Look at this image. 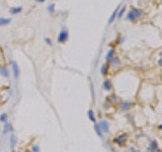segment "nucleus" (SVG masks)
Returning <instances> with one entry per match:
<instances>
[{
  "instance_id": "8",
  "label": "nucleus",
  "mask_w": 162,
  "mask_h": 152,
  "mask_svg": "<svg viewBox=\"0 0 162 152\" xmlns=\"http://www.w3.org/2000/svg\"><path fill=\"white\" fill-rule=\"evenodd\" d=\"M12 131H13V127H12L11 123H9V122L5 123L3 126V132H2L3 135H7L8 133H11Z\"/></svg>"
},
{
  "instance_id": "7",
  "label": "nucleus",
  "mask_w": 162,
  "mask_h": 152,
  "mask_svg": "<svg viewBox=\"0 0 162 152\" xmlns=\"http://www.w3.org/2000/svg\"><path fill=\"white\" fill-rule=\"evenodd\" d=\"M133 105H134V104H133L132 102H123V103H121V105H120V110H121L122 112H128V111H130V108H131Z\"/></svg>"
},
{
  "instance_id": "27",
  "label": "nucleus",
  "mask_w": 162,
  "mask_h": 152,
  "mask_svg": "<svg viewBox=\"0 0 162 152\" xmlns=\"http://www.w3.org/2000/svg\"><path fill=\"white\" fill-rule=\"evenodd\" d=\"M130 150L132 152H141L140 150H137V149H135L134 147H130Z\"/></svg>"
},
{
  "instance_id": "1",
  "label": "nucleus",
  "mask_w": 162,
  "mask_h": 152,
  "mask_svg": "<svg viewBox=\"0 0 162 152\" xmlns=\"http://www.w3.org/2000/svg\"><path fill=\"white\" fill-rule=\"evenodd\" d=\"M142 15V11L138 9V8H133L131 11L129 12V14H128L127 18L130 20V21H135L138 17H140Z\"/></svg>"
},
{
  "instance_id": "3",
  "label": "nucleus",
  "mask_w": 162,
  "mask_h": 152,
  "mask_svg": "<svg viewBox=\"0 0 162 152\" xmlns=\"http://www.w3.org/2000/svg\"><path fill=\"white\" fill-rule=\"evenodd\" d=\"M127 139H128V135L126 133H123V134H120L116 137V139H115V142H116L117 145H120V146H124L126 144V142H127Z\"/></svg>"
},
{
  "instance_id": "23",
  "label": "nucleus",
  "mask_w": 162,
  "mask_h": 152,
  "mask_svg": "<svg viewBox=\"0 0 162 152\" xmlns=\"http://www.w3.org/2000/svg\"><path fill=\"white\" fill-rule=\"evenodd\" d=\"M48 11L51 12V13H53V12L55 11V4H54V3H52V4L49 5V7H48Z\"/></svg>"
},
{
  "instance_id": "10",
  "label": "nucleus",
  "mask_w": 162,
  "mask_h": 152,
  "mask_svg": "<svg viewBox=\"0 0 162 152\" xmlns=\"http://www.w3.org/2000/svg\"><path fill=\"white\" fill-rule=\"evenodd\" d=\"M9 142H10V148L13 149V148L15 147L16 143H17V137H16L14 134H11V135L9 136Z\"/></svg>"
},
{
  "instance_id": "21",
  "label": "nucleus",
  "mask_w": 162,
  "mask_h": 152,
  "mask_svg": "<svg viewBox=\"0 0 162 152\" xmlns=\"http://www.w3.org/2000/svg\"><path fill=\"white\" fill-rule=\"evenodd\" d=\"M9 23H10V18H3V17L0 18V26L6 25V24H9Z\"/></svg>"
},
{
  "instance_id": "25",
  "label": "nucleus",
  "mask_w": 162,
  "mask_h": 152,
  "mask_svg": "<svg viewBox=\"0 0 162 152\" xmlns=\"http://www.w3.org/2000/svg\"><path fill=\"white\" fill-rule=\"evenodd\" d=\"M45 42H46V44H47V45H49L50 47H51V46H53V43H52V40H51L50 38H48V37H46V38H45Z\"/></svg>"
},
{
  "instance_id": "20",
  "label": "nucleus",
  "mask_w": 162,
  "mask_h": 152,
  "mask_svg": "<svg viewBox=\"0 0 162 152\" xmlns=\"http://www.w3.org/2000/svg\"><path fill=\"white\" fill-rule=\"evenodd\" d=\"M117 11H119V7H117L116 10L113 12V14L111 15V17H109V19H108V23H109V24H112V23H113V21L115 20V18H116V14H117Z\"/></svg>"
},
{
  "instance_id": "12",
  "label": "nucleus",
  "mask_w": 162,
  "mask_h": 152,
  "mask_svg": "<svg viewBox=\"0 0 162 152\" xmlns=\"http://www.w3.org/2000/svg\"><path fill=\"white\" fill-rule=\"evenodd\" d=\"M0 75L4 78H8L9 77V71L6 67H0Z\"/></svg>"
},
{
  "instance_id": "6",
  "label": "nucleus",
  "mask_w": 162,
  "mask_h": 152,
  "mask_svg": "<svg viewBox=\"0 0 162 152\" xmlns=\"http://www.w3.org/2000/svg\"><path fill=\"white\" fill-rule=\"evenodd\" d=\"M98 125H99V127L101 129V132H102V133L107 134V133L109 132V124H108L107 121L102 120V121H100V122L98 123Z\"/></svg>"
},
{
  "instance_id": "28",
  "label": "nucleus",
  "mask_w": 162,
  "mask_h": 152,
  "mask_svg": "<svg viewBox=\"0 0 162 152\" xmlns=\"http://www.w3.org/2000/svg\"><path fill=\"white\" fill-rule=\"evenodd\" d=\"M109 103H104V108H108L109 107V105H108Z\"/></svg>"
},
{
  "instance_id": "4",
  "label": "nucleus",
  "mask_w": 162,
  "mask_h": 152,
  "mask_svg": "<svg viewBox=\"0 0 162 152\" xmlns=\"http://www.w3.org/2000/svg\"><path fill=\"white\" fill-rule=\"evenodd\" d=\"M11 67L12 71H13V76L15 79H18L19 75H20V69H19V66L18 64L15 62V61H11Z\"/></svg>"
},
{
  "instance_id": "11",
  "label": "nucleus",
  "mask_w": 162,
  "mask_h": 152,
  "mask_svg": "<svg viewBox=\"0 0 162 152\" xmlns=\"http://www.w3.org/2000/svg\"><path fill=\"white\" fill-rule=\"evenodd\" d=\"M94 131L96 133V135L99 137V138H102L104 137V133L101 132V129L99 127V125L97 123H94Z\"/></svg>"
},
{
  "instance_id": "22",
  "label": "nucleus",
  "mask_w": 162,
  "mask_h": 152,
  "mask_svg": "<svg viewBox=\"0 0 162 152\" xmlns=\"http://www.w3.org/2000/svg\"><path fill=\"white\" fill-rule=\"evenodd\" d=\"M40 146H39V144H34L33 146H32V152H40Z\"/></svg>"
},
{
  "instance_id": "26",
  "label": "nucleus",
  "mask_w": 162,
  "mask_h": 152,
  "mask_svg": "<svg viewBox=\"0 0 162 152\" xmlns=\"http://www.w3.org/2000/svg\"><path fill=\"white\" fill-rule=\"evenodd\" d=\"M90 89H91V95H92V98H94L95 94H94V88H93V84L90 85Z\"/></svg>"
},
{
  "instance_id": "16",
  "label": "nucleus",
  "mask_w": 162,
  "mask_h": 152,
  "mask_svg": "<svg viewBox=\"0 0 162 152\" xmlns=\"http://www.w3.org/2000/svg\"><path fill=\"white\" fill-rule=\"evenodd\" d=\"M0 122L3 123V124H5V123L8 122V114L7 113H2L0 115Z\"/></svg>"
},
{
  "instance_id": "29",
  "label": "nucleus",
  "mask_w": 162,
  "mask_h": 152,
  "mask_svg": "<svg viewBox=\"0 0 162 152\" xmlns=\"http://www.w3.org/2000/svg\"><path fill=\"white\" fill-rule=\"evenodd\" d=\"M161 62H162V60L161 59H159V60H158V64H159V65H161Z\"/></svg>"
},
{
  "instance_id": "18",
  "label": "nucleus",
  "mask_w": 162,
  "mask_h": 152,
  "mask_svg": "<svg viewBox=\"0 0 162 152\" xmlns=\"http://www.w3.org/2000/svg\"><path fill=\"white\" fill-rule=\"evenodd\" d=\"M106 99H107L109 103H116V100H117V97H116V94H111V95H108V96L106 97Z\"/></svg>"
},
{
  "instance_id": "15",
  "label": "nucleus",
  "mask_w": 162,
  "mask_h": 152,
  "mask_svg": "<svg viewBox=\"0 0 162 152\" xmlns=\"http://www.w3.org/2000/svg\"><path fill=\"white\" fill-rule=\"evenodd\" d=\"M109 62H111V65H112V67H119V66L121 65V62H120V60H119V58H116V57H114V58L112 59Z\"/></svg>"
},
{
  "instance_id": "5",
  "label": "nucleus",
  "mask_w": 162,
  "mask_h": 152,
  "mask_svg": "<svg viewBox=\"0 0 162 152\" xmlns=\"http://www.w3.org/2000/svg\"><path fill=\"white\" fill-rule=\"evenodd\" d=\"M149 152H160V148L158 145V142L156 140H151L149 147H148Z\"/></svg>"
},
{
  "instance_id": "30",
  "label": "nucleus",
  "mask_w": 162,
  "mask_h": 152,
  "mask_svg": "<svg viewBox=\"0 0 162 152\" xmlns=\"http://www.w3.org/2000/svg\"><path fill=\"white\" fill-rule=\"evenodd\" d=\"M35 1H36V2H44L45 0H35Z\"/></svg>"
},
{
  "instance_id": "17",
  "label": "nucleus",
  "mask_w": 162,
  "mask_h": 152,
  "mask_svg": "<svg viewBox=\"0 0 162 152\" xmlns=\"http://www.w3.org/2000/svg\"><path fill=\"white\" fill-rule=\"evenodd\" d=\"M23 11V7L18 6V7H11L10 8V13L11 14H18Z\"/></svg>"
},
{
  "instance_id": "13",
  "label": "nucleus",
  "mask_w": 162,
  "mask_h": 152,
  "mask_svg": "<svg viewBox=\"0 0 162 152\" xmlns=\"http://www.w3.org/2000/svg\"><path fill=\"white\" fill-rule=\"evenodd\" d=\"M115 55H116V50H115V49H111V50L108 51L106 57H105V60H106L107 62H109L112 59L115 57Z\"/></svg>"
},
{
  "instance_id": "9",
  "label": "nucleus",
  "mask_w": 162,
  "mask_h": 152,
  "mask_svg": "<svg viewBox=\"0 0 162 152\" xmlns=\"http://www.w3.org/2000/svg\"><path fill=\"white\" fill-rule=\"evenodd\" d=\"M112 87H113L112 81L109 79H105L104 81V83H102V89L105 90V91H108V90L112 89Z\"/></svg>"
},
{
  "instance_id": "2",
  "label": "nucleus",
  "mask_w": 162,
  "mask_h": 152,
  "mask_svg": "<svg viewBox=\"0 0 162 152\" xmlns=\"http://www.w3.org/2000/svg\"><path fill=\"white\" fill-rule=\"evenodd\" d=\"M68 37H69V34H68V31L66 28H63L60 33H59L58 35V43L60 44H63L65 42H67L68 40Z\"/></svg>"
},
{
  "instance_id": "24",
  "label": "nucleus",
  "mask_w": 162,
  "mask_h": 152,
  "mask_svg": "<svg viewBox=\"0 0 162 152\" xmlns=\"http://www.w3.org/2000/svg\"><path fill=\"white\" fill-rule=\"evenodd\" d=\"M126 10V6H124L120 11H117V17H122V15L124 14V12Z\"/></svg>"
},
{
  "instance_id": "14",
  "label": "nucleus",
  "mask_w": 162,
  "mask_h": 152,
  "mask_svg": "<svg viewBox=\"0 0 162 152\" xmlns=\"http://www.w3.org/2000/svg\"><path fill=\"white\" fill-rule=\"evenodd\" d=\"M87 117H88V119H89L91 122L96 123V117H95L94 112H93L92 110H88V112H87Z\"/></svg>"
},
{
  "instance_id": "19",
  "label": "nucleus",
  "mask_w": 162,
  "mask_h": 152,
  "mask_svg": "<svg viewBox=\"0 0 162 152\" xmlns=\"http://www.w3.org/2000/svg\"><path fill=\"white\" fill-rule=\"evenodd\" d=\"M100 71H101V74L102 75H106L107 74V72H108V65L105 63V64H104L102 66H101V69H100Z\"/></svg>"
}]
</instances>
